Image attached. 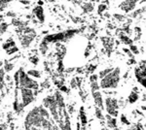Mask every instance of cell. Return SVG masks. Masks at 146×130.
Wrapping results in <instances>:
<instances>
[{
	"label": "cell",
	"instance_id": "cell-21",
	"mask_svg": "<svg viewBox=\"0 0 146 130\" xmlns=\"http://www.w3.org/2000/svg\"><path fill=\"white\" fill-rule=\"evenodd\" d=\"M8 26H9V24L6 22H0V35L5 34L7 32V30H8Z\"/></svg>",
	"mask_w": 146,
	"mask_h": 130
},
{
	"label": "cell",
	"instance_id": "cell-34",
	"mask_svg": "<svg viewBox=\"0 0 146 130\" xmlns=\"http://www.w3.org/2000/svg\"><path fill=\"white\" fill-rule=\"evenodd\" d=\"M121 121L123 122V123H126L127 125H129V121H128V120H127V117H125L124 115H121Z\"/></svg>",
	"mask_w": 146,
	"mask_h": 130
},
{
	"label": "cell",
	"instance_id": "cell-29",
	"mask_svg": "<svg viewBox=\"0 0 146 130\" xmlns=\"http://www.w3.org/2000/svg\"><path fill=\"white\" fill-rule=\"evenodd\" d=\"M69 84H70V87L73 89H75V88H77L78 87V84H77V81H76V79L75 78H73V79H71V81L69 82Z\"/></svg>",
	"mask_w": 146,
	"mask_h": 130
},
{
	"label": "cell",
	"instance_id": "cell-20",
	"mask_svg": "<svg viewBox=\"0 0 146 130\" xmlns=\"http://www.w3.org/2000/svg\"><path fill=\"white\" fill-rule=\"evenodd\" d=\"M64 64H63V60H58V66H56V72L58 74L62 75L64 73Z\"/></svg>",
	"mask_w": 146,
	"mask_h": 130
},
{
	"label": "cell",
	"instance_id": "cell-9",
	"mask_svg": "<svg viewBox=\"0 0 146 130\" xmlns=\"http://www.w3.org/2000/svg\"><path fill=\"white\" fill-rule=\"evenodd\" d=\"M92 93H93V99H94V102L96 104V107H98L101 110H103L104 109V104H103V98L101 92L98 90V91L92 92Z\"/></svg>",
	"mask_w": 146,
	"mask_h": 130
},
{
	"label": "cell",
	"instance_id": "cell-4",
	"mask_svg": "<svg viewBox=\"0 0 146 130\" xmlns=\"http://www.w3.org/2000/svg\"><path fill=\"white\" fill-rule=\"evenodd\" d=\"M19 94L21 96V103L23 104V106L25 108L27 107L32 102H34L35 95L32 89L21 87V88H19Z\"/></svg>",
	"mask_w": 146,
	"mask_h": 130
},
{
	"label": "cell",
	"instance_id": "cell-10",
	"mask_svg": "<svg viewBox=\"0 0 146 130\" xmlns=\"http://www.w3.org/2000/svg\"><path fill=\"white\" fill-rule=\"evenodd\" d=\"M101 41H102L103 47H104L105 49L107 51L108 54H109L110 51H111L113 49V40L111 38H109V37H102Z\"/></svg>",
	"mask_w": 146,
	"mask_h": 130
},
{
	"label": "cell",
	"instance_id": "cell-27",
	"mask_svg": "<svg viewBox=\"0 0 146 130\" xmlns=\"http://www.w3.org/2000/svg\"><path fill=\"white\" fill-rule=\"evenodd\" d=\"M5 51H6V53L8 54V55H12V54L18 53V51H19V48H18L17 46H14V47H11L10 49H8Z\"/></svg>",
	"mask_w": 146,
	"mask_h": 130
},
{
	"label": "cell",
	"instance_id": "cell-23",
	"mask_svg": "<svg viewBox=\"0 0 146 130\" xmlns=\"http://www.w3.org/2000/svg\"><path fill=\"white\" fill-rule=\"evenodd\" d=\"M114 69V68H106V69H104V70H101L100 73H98V78L100 79H102V78H104L106 75L109 74L111 71Z\"/></svg>",
	"mask_w": 146,
	"mask_h": 130
},
{
	"label": "cell",
	"instance_id": "cell-19",
	"mask_svg": "<svg viewBox=\"0 0 146 130\" xmlns=\"http://www.w3.org/2000/svg\"><path fill=\"white\" fill-rule=\"evenodd\" d=\"M82 9L84 10L85 13H90L94 10V4L91 2H86L82 5Z\"/></svg>",
	"mask_w": 146,
	"mask_h": 130
},
{
	"label": "cell",
	"instance_id": "cell-30",
	"mask_svg": "<svg viewBox=\"0 0 146 130\" xmlns=\"http://www.w3.org/2000/svg\"><path fill=\"white\" fill-rule=\"evenodd\" d=\"M79 95H80V97H81L82 101L85 102V101H86V99H87V93H86V92H85L84 90H82V89H80Z\"/></svg>",
	"mask_w": 146,
	"mask_h": 130
},
{
	"label": "cell",
	"instance_id": "cell-16",
	"mask_svg": "<svg viewBox=\"0 0 146 130\" xmlns=\"http://www.w3.org/2000/svg\"><path fill=\"white\" fill-rule=\"evenodd\" d=\"M27 74L28 75L29 77L33 78V79H41L42 77V74L41 72L36 69H29L27 71Z\"/></svg>",
	"mask_w": 146,
	"mask_h": 130
},
{
	"label": "cell",
	"instance_id": "cell-33",
	"mask_svg": "<svg viewBox=\"0 0 146 130\" xmlns=\"http://www.w3.org/2000/svg\"><path fill=\"white\" fill-rule=\"evenodd\" d=\"M131 53H135V54L139 53V51H137V48H136L135 46H133V45L131 46Z\"/></svg>",
	"mask_w": 146,
	"mask_h": 130
},
{
	"label": "cell",
	"instance_id": "cell-35",
	"mask_svg": "<svg viewBox=\"0 0 146 130\" xmlns=\"http://www.w3.org/2000/svg\"><path fill=\"white\" fill-rule=\"evenodd\" d=\"M105 9H106V5H104V4H101V5H100V7H98V13L103 12Z\"/></svg>",
	"mask_w": 146,
	"mask_h": 130
},
{
	"label": "cell",
	"instance_id": "cell-31",
	"mask_svg": "<svg viewBox=\"0 0 146 130\" xmlns=\"http://www.w3.org/2000/svg\"><path fill=\"white\" fill-rule=\"evenodd\" d=\"M98 75L95 74V73H93V74L90 76V82H98Z\"/></svg>",
	"mask_w": 146,
	"mask_h": 130
},
{
	"label": "cell",
	"instance_id": "cell-2",
	"mask_svg": "<svg viewBox=\"0 0 146 130\" xmlns=\"http://www.w3.org/2000/svg\"><path fill=\"white\" fill-rule=\"evenodd\" d=\"M44 117L39 114V108L38 106H35L27 113L25 115V122H23V126L25 129L31 128V127H36V128H40L42 125V121H43Z\"/></svg>",
	"mask_w": 146,
	"mask_h": 130
},
{
	"label": "cell",
	"instance_id": "cell-7",
	"mask_svg": "<svg viewBox=\"0 0 146 130\" xmlns=\"http://www.w3.org/2000/svg\"><path fill=\"white\" fill-rule=\"evenodd\" d=\"M31 13L39 23L45 22V13H44V9L42 6H40V5L35 6L34 8L32 9Z\"/></svg>",
	"mask_w": 146,
	"mask_h": 130
},
{
	"label": "cell",
	"instance_id": "cell-38",
	"mask_svg": "<svg viewBox=\"0 0 146 130\" xmlns=\"http://www.w3.org/2000/svg\"><path fill=\"white\" fill-rule=\"evenodd\" d=\"M21 2H22L23 4H25V5H27V4H28V1H27V0H22Z\"/></svg>",
	"mask_w": 146,
	"mask_h": 130
},
{
	"label": "cell",
	"instance_id": "cell-15",
	"mask_svg": "<svg viewBox=\"0 0 146 130\" xmlns=\"http://www.w3.org/2000/svg\"><path fill=\"white\" fill-rule=\"evenodd\" d=\"M2 67H3V69L6 73H10L14 70V68H15V64H14L13 62H11L10 60H4Z\"/></svg>",
	"mask_w": 146,
	"mask_h": 130
},
{
	"label": "cell",
	"instance_id": "cell-37",
	"mask_svg": "<svg viewBox=\"0 0 146 130\" xmlns=\"http://www.w3.org/2000/svg\"><path fill=\"white\" fill-rule=\"evenodd\" d=\"M81 123L80 122H77V124H76V130H81Z\"/></svg>",
	"mask_w": 146,
	"mask_h": 130
},
{
	"label": "cell",
	"instance_id": "cell-22",
	"mask_svg": "<svg viewBox=\"0 0 146 130\" xmlns=\"http://www.w3.org/2000/svg\"><path fill=\"white\" fill-rule=\"evenodd\" d=\"M39 86H40V87H41V88H43V89H49L51 87V82H50V80H48V79L44 80L43 82H40Z\"/></svg>",
	"mask_w": 146,
	"mask_h": 130
},
{
	"label": "cell",
	"instance_id": "cell-36",
	"mask_svg": "<svg viewBox=\"0 0 146 130\" xmlns=\"http://www.w3.org/2000/svg\"><path fill=\"white\" fill-rule=\"evenodd\" d=\"M7 119H8L9 121H11V120L13 119V113H12V112H9L8 114H7Z\"/></svg>",
	"mask_w": 146,
	"mask_h": 130
},
{
	"label": "cell",
	"instance_id": "cell-28",
	"mask_svg": "<svg viewBox=\"0 0 146 130\" xmlns=\"http://www.w3.org/2000/svg\"><path fill=\"white\" fill-rule=\"evenodd\" d=\"M29 61L31 62V64H33L34 66H37L38 65V63H39V57L37 55H32V56H30L29 58Z\"/></svg>",
	"mask_w": 146,
	"mask_h": 130
},
{
	"label": "cell",
	"instance_id": "cell-12",
	"mask_svg": "<svg viewBox=\"0 0 146 130\" xmlns=\"http://www.w3.org/2000/svg\"><path fill=\"white\" fill-rule=\"evenodd\" d=\"M55 101H56V99H55L54 94L53 95H47L46 97H44L42 99V105H43L46 109H48L49 106H50L52 103L55 102Z\"/></svg>",
	"mask_w": 146,
	"mask_h": 130
},
{
	"label": "cell",
	"instance_id": "cell-11",
	"mask_svg": "<svg viewBox=\"0 0 146 130\" xmlns=\"http://www.w3.org/2000/svg\"><path fill=\"white\" fill-rule=\"evenodd\" d=\"M79 119H80V120H81L82 127L86 126V124L88 123V117H87L86 112H85V108L83 107V106L79 109Z\"/></svg>",
	"mask_w": 146,
	"mask_h": 130
},
{
	"label": "cell",
	"instance_id": "cell-40",
	"mask_svg": "<svg viewBox=\"0 0 146 130\" xmlns=\"http://www.w3.org/2000/svg\"><path fill=\"white\" fill-rule=\"evenodd\" d=\"M145 128H146V124H145Z\"/></svg>",
	"mask_w": 146,
	"mask_h": 130
},
{
	"label": "cell",
	"instance_id": "cell-26",
	"mask_svg": "<svg viewBox=\"0 0 146 130\" xmlns=\"http://www.w3.org/2000/svg\"><path fill=\"white\" fill-rule=\"evenodd\" d=\"M100 89V82H98V81L91 82V90H92V92L98 91Z\"/></svg>",
	"mask_w": 146,
	"mask_h": 130
},
{
	"label": "cell",
	"instance_id": "cell-25",
	"mask_svg": "<svg viewBox=\"0 0 146 130\" xmlns=\"http://www.w3.org/2000/svg\"><path fill=\"white\" fill-rule=\"evenodd\" d=\"M95 114H96V117H98V119H105V117L102 114V110H101L100 108H98V107H96V112H95Z\"/></svg>",
	"mask_w": 146,
	"mask_h": 130
},
{
	"label": "cell",
	"instance_id": "cell-39",
	"mask_svg": "<svg viewBox=\"0 0 146 130\" xmlns=\"http://www.w3.org/2000/svg\"><path fill=\"white\" fill-rule=\"evenodd\" d=\"M101 130H107V128H102V129H101Z\"/></svg>",
	"mask_w": 146,
	"mask_h": 130
},
{
	"label": "cell",
	"instance_id": "cell-8",
	"mask_svg": "<svg viewBox=\"0 0 146 130\" xmlns=\"http://www.w3.org/2000/svg\"><path fill=\"white\" fill-rule=\"evenodd\" d=\"M137 1H138V0H125L123 3L120 5V8H121L123 11L129 13V12L133 11V9H135V7L136 5V3H137Z\"/></svg>",
	"mask_w": 146,
	"mask_h": 130
},
{
	"label": "cell",
	"instance_id": "cell-5",
	"mask_svg": "<svg viewBox=\"0 0 146 130\" xmlns=\"http://www.w3.org/2000/svg\"><path fill=\"white\" fill-rule=\"evenodd\" d=\"M118 108L119 105L117 99L112 97H107L105 99V110L108 115L113 117H116L118 115Z\"/></svg>",
	"mask_w": 146,
	"mask_h": 130
},
{
	"label": "cell",
	"instance_id": "cell-24",
	"mask_svg": "<svg viewBox=\"0 0 146 130\" xmlns=\"http://www.w3.org/2000/svg\"><path fill=\"white\" fill-rule=\"evenodd\" d=\"M137 99H138V94L135 93V91H133L129 96V102L133 104V103L136 102V101H137Z\"/></svg>",
	"mask_w": 146,
	"mask_h": 130
},
{
	"label": "cell",
	"instance_id": "cell-6",
	"mask_svg": "<svg viewBox=\"0 0 146 130\" xmlns=\"http://www.w3.org/2000/svg\"><path fill=\"white\" fill-rule=\"evenodd\" d=\"M37 34L36 31L31 32V33H21L20 34V42L21 46L23 49H27L30 47V45L32 44V42L34 41L36 38Z\"/></svg>",
	"mask_w": 146,
	"mask_h": 130
},
{
	"label": "cell",
	"instance_id": "cell-32",
	"mask_svg": "<svg viewBox=\"0 0 146 130\" xmlns=\"http://www.w3.org/2000/svg\"><path fill=\"white\" fill-rule=\"evenodd\" d=\"M9 125H7L6 123L3 122H0V130H8L9 129Z\"/></svg>",
	"mask_w": 146,
	"mask_h": 130
},
{
	"label": "cell",
	"instance_id": "cell-3",
	"mask_svg": "<svg viewBox=\"0 0 146 130\" xmlns=\"http://www.w3.org/2000/svg\"><path fill=\"white\" fill-rule=\"evenodd\" d=\"M20 80H19V88L21 87H25V88H29L32 90H39V82L35 81L33 78L29 77L27 74L23 67H21L20 69Z\"/></svg>",
	"mask_w": 146,
	"mask_h": 130
},
{
	"label": "cell",
	"instance_id": "cell-1",
	"mask_svg": "<svg viewBox=\"0 0 146 130\" xmlns=\"http://www.w3.org/2000/svg\"><path fill=\"white\" fill-rule=\"evenodd\" d=\"M120 68H114L108 75L100 80V86L103 89H115L117 88L120 82Z\"/></svg>",
	"mask_w": 146,
	"mask_h": 130
},
{
	"label": "cell",
	"instance_id": "cell-17",
	"mask_svg": "<svg viewBox=\"0 0 146 130\" xmlns=\"http://www.w3.org/2000/svg\"><path fill=\"white\" fill-rule=\"evenodd\" d=\"M14 46H16V42L12 37H10V38H8L3 44H2V49L7 51L8 49H10L11 47H14Z\"/></svg>",
	"mask_w": 146,
	"mask_h": 130
},
{
	"label": "cell",
	"instance_id": "cell-14",
	"mask_svg": "<svg viewBox=\"0 0 146 130\" xmlns=\"http://www.w3.org/2000/svg\"><path fill=\"white\" fill-rule=\"evenodd\" d=\"M38 108H39V114L41 115L44 119H52L50 113H49V111H48V109H46L43 105H42V104L38 106Z\"/></svg>",
	"mask_w": 146,
	"mask_h": 130
},
{
	"label": "cell",
	"instance_id": "cell-18",
	"mask_svg": "<svg viewBox=\"0 0 146 130\" xmlns=\"http://www.w3.org/2000/svg\"><path fill=\"white\" fill-rule=\"evenodd\" d=\"M106 122H107V125L109 128H116L117 126V119L116 117H111L110 115H106Z\"/></svg>",
	"mask_w": 146,
	"mask_h": 130
},
{
	"label": "cell",
	"instance_id": "cell-13",
	"mask_svg": "<svg viewBox=\"0 0 146 130\" xmlns=\"http://www.w3.org/2000/svg\"><path fill=\"white\" fill-rule=\"evenodd\" d=\"M38 51L42 55H46L49 51V44H47L46 42H44V41H41L39 44Z\"/></svg>",
	"mask_w": 146,
	"mask_h": 130
}]
</instances>
